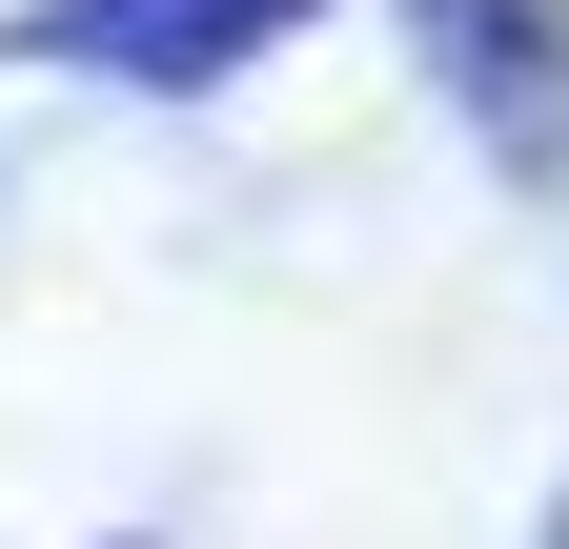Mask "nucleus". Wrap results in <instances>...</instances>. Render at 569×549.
<instances>
[{
    "label": "nucleus",
    "mask_w": 569,
    "mask_h": 549,
    "mask_svg": "<svg viewBox=\"0 0 569 549\" xmlns=\"http://www.w3.org/2000/svg\"><path fill=\"white\" fill-rule=\"evenodd\" d=\"M264 21H306V0H61V41H82V61H142V82H203V61H244Z\"/></svg>",
    "instance_id": "f257e3e1"
}]
</instances>
